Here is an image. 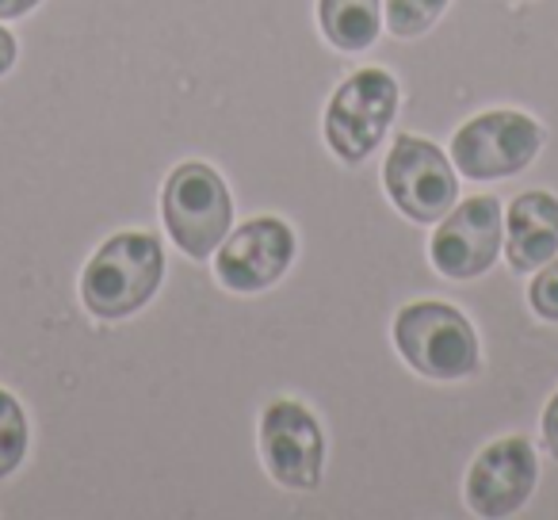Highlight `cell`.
Returning a JSON list of instances; mask_svg holds the SVG:
<instances>
[{"instance_id":"obj_13","label":"cell","mask_w":558,"mask_h":520,"mask_svg":"<svg viewBox=\"0 0 558 520\" xmlns=\"http://www.w3.org/2000/svg\"><path fill=\"white\" fill-rule=\"evenodd\" d=\"M27 456V418L24 406L0 390V479H9Z\"/></svg>"},{"instance_id":"obj_12","label":"cell","mask_w":558,"mask_h":520,"mask_svg":"<svg viewBox=\"0 0 558 520\" xmlns=\"http://www.w3.org/2000/svg\"><path fill=\"white\" fill-rule=\"evenodd\" d=\"M318 20L337 50H367L379 39V0H318Z\"/></svg>"},{"instance_id":"obj_8","label":"cell","mask_w":558,"mask_h":520,"mask_svg":"<svg viewBox=\"0 0 558 520\" xmlns=\"http://www.w3.org/2000/svg\"><path fill=\"white\" fill-rule=\"evenodd\" d=\"M505 222L497 195H474L456 207L433 233V265L448 280H474L489 273L501 253Z\"/></svg>"},{"instance_id":"obj_11","label":"cell","mask_w":558,"mask_h":520,"mask_svg":"<svg viewBox=\"0 0 558 520\" xmlns=\"http://www.w3.org/2000/svg\"><path fill=\"white\" fill-rule=\"evenodd\" d=\"M558 253V199L550 192H524L512 199L505 222V256L512 273H535Z\"/></svg>"},{"instance_id":"obj_14","label":"cell","mask_w":558,"mask_h":520,"mask_svg":"<svg viewBox=\"0 0 558 520\" xmlns=\"http://www.w3.org/2000/svg\"><path fill=\"white\" fill-rule=\"evenodd\" d=\"M448 9V0H387V27L398 39H410V35H421L436 24Z\"/></svg>"},{"instance_id":"obj_4","label":"cell","mask_w":558,"mask_h":520,"mask_svg":"<svg viewBox=\"0 0 558 520\" xmlns=\"http://www.w3.org/2000/svg\"><path fill=\"white\" fill-rule=\"evenodd\" d=\"M398 111V81L387 70H360L333 93L326 111V142L344 165H360L383 142Z\"/></svg>"},{"instance_id":"obj_18","label":"cell","mask_w":558,"mask_h":520,"mask_svg":"<svg viewBox=\"0 0 558 520\" xmlns=\"http://www.w3.org/2000/svg\"><path fill=\"white\" fill-rule=\"evenodd\" d=\"M39 0H0V20H16V16H27Z\"/></svg>"},{"instance_id":"obj_5","label":"cell","mask_w":558,"mask_h":520,"mask_svg":"<svg viewBox=\"0 0 558 520\" xmlns=\"http://www.w3.org/2000/svg\"><path fill=\"white\" fill-rule=\"evenodd\" d=\"M387 195L405 218L413 222H440L456 207L459 180L440 146L413 134H398L383 165Z\"/></svg>"},{"instance_id":"obj_16","label":"cell","mask_w":558,"mask_h":520,"mask_svg":"<svg viewBox=\"0 0 558 520\" xmlns=\"http://www.w3.org/2000/svg\"><path fill=\"white\" fill-rule=\"evenodd\" d=\"M543 440H547V451L558 459V395L547 402V410H543Z\"/></svg>"},{"instance_id":"obj_1","label":"cell","mask_w":558,"mask_h":520,"mask_svg":"<svg viewBox=\"0 0 558 520\" xmlns=\"http://www.w3.org/2000/svg\"><path fill=\"white\" fill-rule=\"evenodd\" d=\"M165 276V253L154 233H116L108 238L81 276V299L96 318L119 322L142 311L157 295Z\"/></svg>"},{"instance_id":"obj_17","label":"cell","mask_w":558,"mask_h":520,"mask_svg":"<svg viewBox=\"0 0 558 520\" xmlns=\"http://www.w3.org/2000/svg\"><path fill=\"white\" fill-rule=\"evenodd\" d=\"M16 65V39H12V32H4L0 27V77Z\"/></svg>"},{"instance_id":"obj_10","label":"cell","mask_w":558,"mask_h":520,"mask_svg":"<svg viewBox=\"0 0 558 520\" xmlns=\"http://www.w3.org/2000/svg\"><path fill=\"white\" fill-rule=\"evenodd\" d=\"M539 459L524 436H505L478 451L466 474V505L478 517H512L532 497Z\"/></svg>"},{"instance_id":"obj_2","label":"cell","mask_w":558,"mask_h":520,"mask_svg":"<svg viewBox=\"0 0 558 520\" xmlns=\"http://www.w3.org/2000/svg\"><path fill=\"white\" fill-rule=\"evenodd\" d=\"M395 344L413 372L428 379H466L478 367V334L448 303H410L395 318Z\"/></svg>"},{"instance_id":"obj_15","label":"cell","mask_w":558,"mask_h":520,"mask_svg":"<svg viewBox=\"0 0 558 520\" xmlns=\"http://www.w3.org/2000/svg\"><path fill=\"white\" fill-rule=\"evenodd\" d=\"M527 303H532V311L539 314V318L558 322V253L550 256L547 265L539 268V276L532 280V288H527Z\"/></svg>"},{"instance_id":"obj_7","label":"cell","mask_w":558,"mask_h":520,"mask_svg":"<svg viewBox=\"0 0 558 520\" xmlns=\"http://www.w3.org/2000/svg\"><path fill=\"white\" fill-rule=\"evenodd\" d=\"M260 456L279 486L314 489L326 463V436L306 406L279 398L260 418Z\"/></svg>"},{"instance_id":"obj_9","label":"cell","mask_w":558,"mask_h":520,"mask_svg":"<svg viewBox=\"0 0 558 520\" xmlns=\"http://www.w3.org/2000/svg\"><path fill=\"white\" fill-rule=\"evenodd\" d=\"M295 261V233L283 218H248L218 245V280L230 291H264Z\"/></svg>"},{"instance_id":"obj_3","label":"cell","mask_w":558,"mask_h":520,"mask_svg":"<svg viewBox=\"0 0 558 520\" xmlns=\"http://www.w3.org/2000/svg\"><path fill=\"white\" fill-rule=\"evenodd\" d=\"M161 207L172 241L195 261H207L222 245L233 222V203L230 192H226V180L203 161H184L172 169Z\"/></svg>"},{"instance_id":"obj_6","label":"cell","mask_w":558,"mask_h":520,"mask_svg":"<svg viewBox=\"0 0 558 520\" xmlns=\"http://www.w3.org/2000/svg\"><path fill=\"white\" fill-rule=\"evenodd\" d=\"M543 146V126L520 111H486L451 138V161L471 180H501L527 169Z\"/></svg>"}]
</instances>
